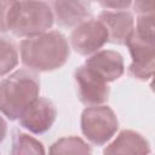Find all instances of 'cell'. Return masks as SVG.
Segmentation results:
<instances>
[{
    "label": "cell",
    "mask_w": 155,
    "mask_h": 155,
    "mask_svg": "<svg viewBox=\"0 0 155 155\" xmlns=\"http://www.w3.org/2000/svg\"><path fill=\"white\" fill-rule=\"evenodd\" d=\"M40 80L29 69H18L0 84V111L11 121L22 114L39 98Z\"/></svg>",
    "instance_id": "obj_2"
},
{
    "label": "cell",
    "mask_w": 155,
    "mask_h": 155,
    "mask_svg": "<svg viewBox=\"0 0 155 155\" xmlns=\"http://www.w3.org/2000/svg\"><path fill=\"white\" fill-rule=\"evenodd\" d=\"M98 21L108 30V41L111 44L125 45L134 31V19L126 10H105L99 13Z\"/></svg>",
    "instance_id": "obj_9"
},
{
    "label": "cell",
    "mask_w": 155,
    "mask_h": 155,
    "mask_svg": "<svg viewBox=\"0 0 155 155\" xmlns=\"http://www.w3.org/2000/svg\"><path fill=\"white\" fill-rule=\"evenodd\" d=\"M108 30L98 19H86L70 34L71 47L82 56L93 54L108 42Z\"/></svg>",
    "instance_id": "obj_6"
},
{
    "label": "cell",
    "mask_w": 155,
    "mask_h": 155,
    "mask_svg": "<svg viewBox=\"0 0 155 155\" xmlns=\"http://www.w3.org/2000/svg\"><path fill=\"white\" fill-rule=\"evenodd\" d=\"M53 12L45 1H12L7 28L17 36H35L46 33L53 24Z\"/></svg>",
    "instance_id": "obj_3"
},
{
    "label": "cell",
    "mask_w": 155,
    "mask_h": 155,
    "mask_svg": "<svg viewBox=\"0 0 155 155\" xmlns=\"http://www.w3.org/2000/svg\"><path fill=\"white\" fill-rule=\"evenodd\" d=\"M81 131L94 145H103L113 138L119 128V120L108 105H93L81 114Z\"/></svg>",
    "instance_id": "obj_4"
},
{
    "label": "cell",
    "mask_w": 155,
    "mask_h": 155,
    "mask_svg": "<svg viewBox=\"0 0 155 155\" xmlns=\"http://www.w3.org/2000/svg\"><path fill=\"white\" fill-rule=\"evenodd\" d=\"M53 17L62 27H76L91 15V5L87 1H53Z\"/></svg>",
    "instance_id": "obj_12"
},
{
    "label": "cell",
    "mask_w": 155,
    "mask_h": 155,
    "mask_svg": "<svg viewBox=\"0 0 155 155\" xmlns=\"http://www.w3.org/2000/svg\"><path fill=\"white\" fill-rule=\"evenodd\" d=\"M99 4H101L103 7H107V8H114V10H126L128 6L132 5L131 1H116V2L101 1Z\"/></svg>",
    "instance_id": "obj_19"
},
{
    "label": "cell",
    "mask_w": 155,
    "mask_h": 155,
    "mask_svg": "<svg viewBox=\"0 0 155 155\" xmlns=\"http://www.w3.org/2000/svg\"><path fill=\"white\" fill-rule=\"evenodd\" d=\"M12 1H0V31L5 33L8 30L7 28V15L11 7Z\"/></svg>",
    "instance_id": "obj_17"
},
{
    "label": "cell",
    "mask_w": 155,
    "mask_h": 155,
    "mask_svg": "<svg viewBox=\"0 0 155 155\" xmlns=\"http://www.w3.org/2000/svg\"><path fill=\"white\" fill-rule=\"evenodd\" d=\"M18 64V51L16 45L7 38L0 36V76L8 74Z\"/></svg>",
    "instance_id": "obj_15"
},
{
    "label": "cell",
    "mask_w": 155,
    "mask_h": 155,
    "mask_svg": "<svg viewBox=\"0 0 155 155\" xmlns=\"http://www.w3.org/2000/svg\"><path fill=\"white\" fill-rule=\"evenodd\" d=\"M48 155H92V149L82 138L70 136L62 137L52 143Z\"/></svg>",
    "instance_id": "obj_13"
},
{
    "label": "cell",
    "mask_w": 155,
    "mask_h": 155,
    "mask_svg": "<svg viewBox=\"0 0 155 155\" xmlns=\"http://www.w3.org/2000/svg\"><path fill=\"white\" fill-rule=\"evenodd\" d=\"M132 57V63L128 67V73L138 80L145 81L153 78L155 67V44L138 39L133 34L125 44Z\"/></svg>",
    "instance_id": "obj_7"
},
{
    "label": "cell",
    "mask_w": 155,
    "mask_h": 155,
    "mask_svg": "<svg viewBox=\"0 0 155 155\" xmlns=\"http://www.w3.org/2000/svg\"><path fill=\"white\" fill-rule=\"evenodd\" d=\"M11 155H46L44 144L24 132H16L12 138Z\"/></svg>",
    "instance_id": "obj_14"
},
{
    "label": "cell",
    "mask_w": 155,
    "mask_h": 155,
    "mask_svg": "<svg viewBox=\"0 0 155 155\" xmlns=\"http://www.w3.org/2000/svg\"><path fill=\"white\" fill-rule=\"evenodd\" d=\"M57 116V109L52 101L39 97L18 119L19 125L34 134L48 131Z\"/></svg>",
    "instance_id": "obj_8"
},
{
    "label": "cell",
    "mask_w": 155,
    "mask_h": 155,
    "mask_svg": "<svg viewBox=\"0 0 155 155\" xmlns=\"http://www.w3.org/2000/svg\"><path fill=\"white\" fill-rule=\"evenodd\" d=\"M85 65L96 71L105 82H113L125 71L124 57L111 50H101L85 61Z\"/></svg>",
    "instance_id": "obj_10"
},
{
    "label": "cell",
    "mask_w": 155,
    "mask_h": 155,
    "mask_svg": "<svg viewBox=\"0 0 155 155\" xmlns=\"http://www.w3.org/2000/svg\"><path fill=\"white\" fill-rule=\"evenodd\" d=\"M134 35L147 42L155 44V34H154V13L140 15L137 19Z\"/></svg>",
    "instance_id": "obj_16"
},
{
    "label": "cell",
    "mask_w": 155,
    "mask_h": 155,
    "mask_svg": "<svg viewBox=\"0 0 155 155\" xmlns=\"http://www.w3.org/2000/svg\"><path fill=\"white\" fill-rule=\"evenodd\" d=\"M149 153L148 140L140 133L132 130L121 131L103 150V155H149Z\"/></svg>",
    "instance_id": "obj_11"
},
{
    "label": "cell",
    "mask_w": 155,
    "mask_h": 155,
    "mask_svg": "<svg viewBox=\"0 0 155 155\" xmlns=\"http://www.w3.org/2000/svg\"><path fill=\"white\" fill-rule=\"evenodd\" d=\"M134 11L139 15H148L154 13V1H136Z\"/></svg>",
    "instance_id": "obj_18"
},
{
    "label": "cell",
    "mask_w": 155,
    "mask_h": 155,
    "mask_svg": "<svg viewBox=\"0 0 155 155\" xmlns=\"http://www.w3.org/2000/svg\"><path fill=\"white\" fill-rule=\"evenodd\" d=\"M76 93L81 103L88 107L102 105L109 98V86L96 71L80 65L74 73Z\"/></svg>",
    "instance_id": "obj_5"
},
{
    "label": "cell",
    "mask_w": 155,
    "mask_h": 155,
    "mask_svg": "<svg viewBox=\"0 0 155 155\" xmlns=\"http://www.w3.org/2000/svg\"><path fill=\"white\" fill-rule=\"evenodd\" d=\"M21 61L31 71H52L65 64L70 54L67 38L57 30L27 38L19 45Z\"/></svg>",
    "instance_id": "obj_1"
},
{
    "label": "cell",
    "mask_w": 155,
    "mask_h": 155,
    "mask_svg": "<svg viewBox=\"0 0 155 155\" xmlns=\"http://www.w3.org/2000/svg\"><path fill=\"white\" fill-rule=\"evenodd\" d=\"M7 133V124L5 121V119L2 116H0V143L5 139Z\"/></svg>",
    "instance_id": "obj_20"
}]
</instances>
